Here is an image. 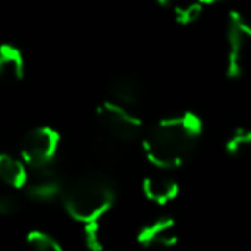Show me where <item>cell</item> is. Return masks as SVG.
<instances>
[{
	"mask_svg": "<svg viewBox=\"0 0 251 251\" xmlns=\"http://www.w3.org/2000/svg\"><path fill=\"white\" fill-rule=\"evenodd\" d=\"M203 12V4H200L198 0H181L176 7H172V14L177 25L189 26L195 25Z\"/></svg>",
	"mask_w": 251,
	"mask_h": 251,
	"instance_id": "obj_12",
	"label": "cell"
},
{
	"mask_svg": "<svg viewBox=\"0 0 251 251\" xmlns=\"http://www.w3.org/2000/svg\"><path fill=\"white\" fill-rule=\"evenodd\" d=\"M108 95H110V101L131 108L140 105L143 100V86L136 76L124 73L115 76L108 83Z\"/></svg>",
	"mask_w": 251,
	"mask_h": 251,
	"instance_id": "obj_8",
	"label": "cell"
},
{
	"mask_svg": "<svg viewBox=\"0 0 251 251\" xmlns=\"http://www.w3.org/2000/svg\"><path fill=\"white\" fill-rule=\"evenodd\" d=\"M83 241L88 251H105V241L100 222H91L83 226Z\"/></svg>",
	"mask_w": 251,
	"mask_h": 251,
	"instance_id": "obj_15",
	"label": "cell"
},
{
	"mask_svg": "<svg viewBox=\"0 0 251 251\" xmlns=\"http://www.w3.org/2000/svg\"><path fill=\"white\" fill-rule=\"evenodd\" d=\"M251 148V127L239 126L226 141V151L230 157H239Z\"/></svg>",
	"mask_w": 251,
	"mask_h": 251,
	"instance_id": "obj_14",
	"label": "cell"
},
{
	"mask_svg": "<svg viewBox=\"0 0 251 251\" xmlns=\"http://www.w3.org/2000/svg\"><path fill=\"white\" fill-rule=\"evenodd\" d=\"M226 40V74L229 79H237L246 71L248 53L251 50V21L243 12H229V16H227Z\"/></svg>",
	"mask_w": 251,
	"mask_h": 251,
	"instance_id": "obj_3",
	"label": "cell"
},
{
	"mask_svg": "<svg viewBox=\"0 0 251 251\" xmlns=\"http://www.w3.org/2000/svg\"><path fill=\"white\" fill-rule=\"evenodd\" d=\"M198 2L203 5H213V4H219V2H224V0H198Z\"/></svg>",
	"mask_w": 251,
	"mask_h": 251,
	"instance_id": "obj_18",
	"label": "cell"
},
{
	"mask_svg": "<svg viewBox=\"0 0 251 251\" xmlns=\"http://www.w3.org/2000/svg\"><path fill=\"white\" fill-rule=\"evenodd\" d=\"M136 241L147 250H165L177 244V224L172 217H157L138 229Z\"/></svg>",
	"mask_w": 251,
	"mask_h": 251,
	"instance_id": "obj_7",
	"label": "cell"
},
{
	"mask_svg": "<svg viewBox=\"0 0 251 251\" xmlns=\"http://www.w3.org/2000/svg\"><path fill=\"white\" fill-rule=\"evenodd\" d=\"M26 243H28L29 251H66L57 237L38 229L29 230L26 236Z\"/></svg>",
	"mask_w": 251,
	"mask_h": 251,
	"instance_id": "obj_13",
	"label": "cell"
},
{
	"mask_svg": "<svg viewBox=\"0 0 251 251\" xmlns=\"http://www.w3.org/2000/svg\"><path fill=\"white\" fill-rule=\"evenodd\" d=\"M115 198L117 189L107 174L88 172L67 184L62 203L71 219L86 226L91 222H100L101 217L112 210Z\"/></svg>",
	"mask_w": 251,
	"mask_h": 251,
	"instance_id": "obj_2",
	"label": "cell"
},
{
	"mask_svg": "<svg viewBox=\"0 0 251 251\" xmlns=\"http://www.w3.org/2000/svg\"><path fill=\"white\" fill-rule=\"evenodd\" d=\"M21 203L16 195H2L0 196V213L4 217H12L19 212Z\"/></svg>",
	"mask_w": 251,
	"mask_h": 251,
	"instance_id": "obj_16",
	"label": "cell"
},
{
	"mask_svg": "<svg viewBox=\"0 0 251 251\" xmlns=\"http://www.w3.org/2000/svg\"><path fill=\"white\" fill-rule=\"evenodd\" d=\"M67 189L64 176L53 165L45 169L31 171L29 182L26 186V195L36 203H52L57 198H62Z\"/></svg>",
	"mask_w": 251,
	"mask_h": 251,
	"instance_id": "obj_6",
	"label": "cell"
},
{
	"mask_svg": "<svg viewBox=\"0 0 251 251\" xmlns=\"http://www.w3.org/2000/svg\"><path fill=\"white\" fill-rule=\"evenodd\" d=\"M158 4L162 5V7H176V5L179 4V2H181V0H157Z\"/></svg>",
	"mask_w": 251,
	"mask_h": 251,
	"instance_id": "obj_17",
	"label": "cell"
},
{
	"mask_svg": "<svg viewBox=\"0 0 251 251\" xmlns=\"http://www.w3.org/2000/svg\"><path fill=\"white\" fill-rule=\"evenodd\" d=\"M201 134L203 121L193 112L162 119L145 133V157L157 169H177L189 158Z\"/></svg>",
	"mask_w": 251,
	"mask_h": 251,
	"instance_id": "obj_1",
	"label": "cell"
},
{
	"mask_svg": "<svg viewBox=\"0 0 251 251\" xmlns=\"http://www.w3.org/2000/svg\"><path fill=\"white\" fill-rule=\"evenodd\" d=\"M25 57L16 45L4 43L0 47V77L11 84L25 79Z\"/></svg>",
	"mask_w": 251,
	"mask_h": 251,
	"instance_id": "obj_10",
	"label": "cell"
},
{
	"mask_svg": "<svg viewBox=\"0 0 251 251\" xmlns=\"http://www.w3.org/2000/svg\"><path fill=\"white\" fill-rule=\"evenodd\" d=\"M97 119L101 129L110 138L122 143H131L143 134V121L131 108L107 100L97 107Z\"/></svg>",
	"mask_w": 251,
	"mask_h": 251,
	"instance_id": "obj_4",
	"label": "cell"
},
{
	"mask_svg": "<svg viewBox=\"0 0 251 251\" xmlns=\"http://www.w3.org/2000/svg\"><path fill=\"white\" fill-rule=\"evenodd\" d=\"M25 160L12 157L9 153L0 155V177L9 188L12 189H26L29 182L31 172L28 171Z\"/></svg>",
	"mask_w": 251,
	"mask_h": 251,
	"instance_id": "obj_11",
	"label": "cell"
},
{
	"mask_svg": "<svg viewBox=\"0 0 251 251\" xmlns=\"http://www.w3.org/2000/svg\"><path fill=\"white\" fill-rule=\"evenodd\" d=\"M143 195L147 196V200H150L151 203L158 206L169 205L171 201H174L181 193V186L174 177L165 174H157V176H148L143 179Z\"/></svg>",
	"mask_w": 251,
	"mask_h": 251,
	"instance_id": "obj_9",
	"label": "cell"
},
{
	"mask_svg": "<svg viewBox=\"0 0 251 251\" xmlns=\"http://www.w3.org/2000/svg\"><path fill=\"white\" fill-rule=\"evenodd\" d=\"M60 147V134L49 126H40L25 134L21 141V158L31 171L53 165Z\"/></svg>",
	"mask_w": 251,
	"mask_h": 251,
	"instance_id": "obj_5",
	"label": "cell"
}]
</instances>
